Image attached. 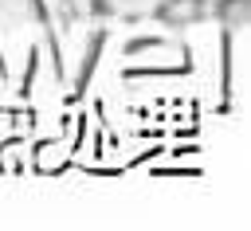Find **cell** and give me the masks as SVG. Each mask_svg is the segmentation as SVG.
Listing matches in <instances>:
<instances>
[{
    "instance_id": "1",
    "label": "cell",
    "mask_w": 251,
    "mask_h": 231,
    "mask_svg": "<svg viewBox=\"0 0 251 231\" xmlns=\"http://www.w3.org/2000/svg\"><path fill=\"white\" fill-rule=\"evenodd\" d=\"M208 12V0H161L157 4V20L169 27H192L200 23Z\"/></svg>"
}]
</instances>
